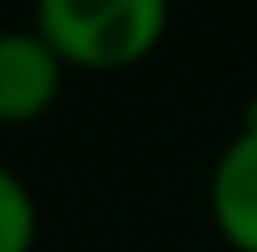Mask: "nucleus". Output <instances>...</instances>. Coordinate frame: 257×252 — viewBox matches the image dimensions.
Masks as SVG:
<instances>
[{
  "mask_svg": "<svg viewBox=\"0 0 257 252\" xmlns=\"http://www.w3.org/2000/svg\"><path fill=\"white\" fill-rule=\"evenodd\" d=\"M64 60L30 30H0V129H25L55 109L64 89Z\"/></svg>",
  "mask_w": 257,
  "mask_h": 252,
  "instance_id": "nucleus-3",
  "label": "nucleus"
},
{
  "mask_svg": "<svg viewBox=\"0 0 257 252\" xmlns=\"http://www.w3.org/2000/svg\"><path fill=\"white\" fill-rule=\"evenodd\" d=\"M208 213L232 252H257V94L242 104L237 134L223 144L213 163Z\"/></svg>",
  "mask_w": 257,
  "mask_h": 252,
  "instance_id": "nucleus-2",
  "label": "nucleus"
},
{
  "mask_svg": "<svg viewBox=\"0 0 257 252\" xmlns=\"http://www.w3.org/2000/svg\"><path fill=\"white\" fill-rule=\"evenodd\" d=\"M168 0H35L30 30L79 74L144 64L168 35Z\"/></svg>",
  "mask_w": 257,
  "mask_h": 252,
  "instance_id": "nucleus-1",
  "label": "nucleus"
},
{
  "mask_svg": "<svg viewBox=\"0 0 257 252\" xmlns=\"http://www.w3.org/2000/svg\"><path fill=\"white\" fill-rule=\"evenodd\" d=\"M35 237H40L35 193L15 168L0 163V252H35Z\"/></svg>",
  "mask_w": 257,
  "mask_h": 252,
  "instance_id": "nucleus-4",
  "label": "nucleus"
}]
</instances>
